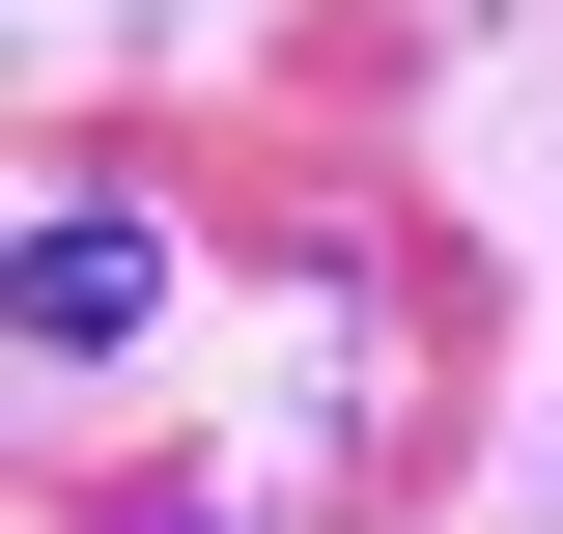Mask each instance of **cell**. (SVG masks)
<instances>
[{"label":"cell","instance_id":"cell-1","mask_svg":"<svg viewBox=\"0 0 563 534\" xmlns=\"http://www.w3.org/2000/svg\"><path fill=\"white\" fill-rule=\"evenodd\" d=\"M141 281H169V254H141V198H113V169H57V198H29V254H0V337H29V366H113Z\"/></svg>","mask_w":563,"mask_h":534}]
</instances>
